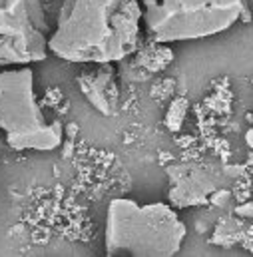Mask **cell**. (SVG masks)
I'll list each match as a JSON object with an SVG mask.
<instances>
[{"mask_svg": "<svg viewBox=\"0 0 253 257\" xmlns=\"http://www.w3.org/2000/svg\"><path fill=\"white\" fill-rule=\"evenodd\" d=\"M188 108H190V102L186 98H176L170 104L168 112H166V128L170 130V132H180L182 126H184Z\"/></svg>", "mask_w": 253, "mask_h": 257, "instance_id": "obj_8", "label": "cell"}, {"mask_svg": "<svg viewBox=\"0 0 253 257\" xmlns=\"http://www.w3.org/2000/svg\"><path fill=\"white\" fill-rule=\"evenodd\" d=\"M245 140H247V146L249 148H253V128L247 132V136H245Z\"/></svg>", "mask_w": 253, "mask_h": 257, "instance_id": "obj_11", "label": "cell"}, {"mask_svg": "<svg viewBox=\"0 0 253 257\" xmlns=\"http://www.w3.org/2000/svg\"><path fill=\"white\" fill-rule=\"evenodd\" d=\"M142 8L144 28L158 44L215 36L247 14L243 0H142Z\"/></svg>", "mask_w": 253, "mask_h": 257, "instance_id": "obj_4", "label": "cell"}, {"mask_svg": "<svg viewBox=\"0 0 253 257\" xmlns=\"http://www.w3.org/2000/svg\"><path fill=\"white\" fill-rule=\"evenodd\" d=\"M78 86L90 106L102 116L118 112V86L112 64H90L78 76Z\"/></svg>", "mask_w": 253, "mask_h": 257, "instance_id": "obj_6", "label": "cell"}, {"mask_svg": "<svg viewBox=\"0 0 253 257\" xmlns=\"http://www.w3.org/2000/svg\"><path fill=\"white\" fill-rule=\"evenodd\" d=\"M170 201L176 207L203 205L215 192V182L195 166H176L170 170Z\"/></svg>", "mask_w": 253, "mask_h": 257, "instance_id": "obj_7", "label": "cell"}, {"mask_svg": "<svg viewBox=\"0 0 253 257\" xmlns=\"http://www.w3.org/2000/svg\"><path fill=\"white\" fill-rule=\"evenodd\" d=\"M235 213H237L239 217L253 219V201H249V203H243V205H237V207H235Z\"/></svg>", "mask_w": 253, "mask_h": 257, "instance_id": "obj_10", "label": "cell"}, {"mask_svg": "<svg viewBox=\"0 0 253 257\" xmlns=\"http://www.w3.org/2000/svg\"><path fill=\"white\" fill-rule=\"evenodd\" d=\"M188 235L186 223L168 203H138L116 197L108 205L104 247L108 257H172Z\"/></svg>", "mask_w": 253, "mask_h": 257, "instance_id": "obj_2", "label": "cell"}, {"mask_svg": "<svg viewBox=\"0 0 253 257\" xmlns=\"http://www.w3.org/2000/svg\"><path fill=\"white\" fill-rule=\"evenodd\" d=\"M0 130L16 152H52L62 146V124L50 120L38 104L30 66L0 72Z\"/></svg>", "mask_w": 253, "mask_h": 257, "instance_id": "obj_3", "label": "cell"}, {"mask_svg": "<svg viewBox=\"0 0 253 257\" xmlns=\"http://www.w3.org/2000/svg\"><path fill=\"white\" fill-rule=\"evenodd\" d=\"M144 8L140 0H64L48 48L76 64H112L136 52Z\"/></svg>", "mask_w": 253, "mask_h": 257, "instance_id": "obj_1", "label": "cell"}, {"mask_svg": "<svg viewBox=\"0 0 253 257\" xmlns=\"http://www.w3.org/2000/svg\"><path fill=\"white\" fill-rule=\"evenodd\" d=\"M50 26L40 0H0V66L46 60Z\"/></svg>", "mask_w": 253, "mask_h": 257, "instance_id": "obj_5", "label": "cell"}, {"mask_svg": "<svg viewBox=\"0 0 253 257\" xmlns=\"http://www.w3.org/2000/svg\"><path fill=\"white\" fill-rule=\"evenodd\" d=\"M229 199H231V193L227 192V190H215L209 195V203L215 205V207H225Z\"/></svg>", "mask_w": 253, "mask_h": 257, "instance_id": "obj_9", "label": "cell"}]
</instances>
